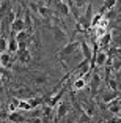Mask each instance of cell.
I'll return each mask as SVG.
<instances>
[{
  "mask_svg": "<svg viewBox=\"0 0 121 123\" xmlns=\"http://www.w3.org/2000/svg\"><path fill=\"white\" fill-rule=\"evenodd\" d=\"M79 46H80V41H69V43H66L60 51L57 52V57L61 58V60H68V58H71L72 55L77 52Z\"/></svg>",
  "mask_w": 121,
  "mask_h": 123,
  "instance_id": "1",
  "label": "cell"
},
{
  "mask_svg": "<svg viewBox=\"0 0 121 123\" xmlns=\"http://www.w3.org/2000/svg\"><path fill=\"white\" fill-rule=\"evenodd\" d=\"M33 96H35L33 90L30 87H27V85H19V87H16L14 92H13V98H17L19 101H22V99L29 101L30 98H33Z\"/></svg>",
  "mask_w": 121,
  "mask_h": 123,
  "instance_id": "2",
  "label": "cell"
},
{
  "mask_svg": "<svg viewBox=\"0 0 121 123\" xmlns=\"http://www.w3.org/2000/svg\"><path fill=\"white\" fill-rule=\"evenodd\" d=\"M50 29H52L53 40L57 41V43H61V41L66 40V32H64V27H61L60 24H53Z\"/></svg>",
  "mask_w": 121,
  "mask_h": 123,
  "instance_id": "3",
  "label": "cell"
},
{
  "mask_svg": "<svg viewBox=\"0 0 121 123\" xmlns=\"http://www.w3.org/2000/svg\"><path fill=\"white\" fill-rule=\"evenodd\" d=\"M24 30H25L24 18L21 16V11H17V13H16V18H14V21H13V24H11V32L19 33V32H24Z\"/></svg>",
  "mask_w": 121,
  "mask_h": 123,
  "instance_id": "4",
  "label": "cell"
},
{
  "mask_svg": "<svg viewBox=\"0 0 121 123\" xmlns=\"http://www.w3.org/2000/svg\"><path fill=\"white\" fill-rule=\"evenodd\" d=\"M101 74H98L96 71H93L91 73V77H90V80H88V85H90V90H91V93L93 95H96V92H98V88H99V85H101Z\"/></svg>",
  "mask_w": 121,
  "mask_h": 123,
  "instance_id": "5",
  "label": "cell"
},
{
  "mask_svg": "<svg viewBox=\"0 0 121 123\" xmlns=\"http://www.w3.org/2000/svg\"><path fill=\"white\" fill-rule=\"evenodd\" d=\"M53 6H55V10H57V13L60 16H69L71 14V11H69V6H68V2H53Z\"/></svg>",
  "mask_w": 121,
  "mask_h": 123,
  "instance_id": "6",
  "label": "cell"
},
{
  "mask_svg": "<svg viewBox=\"0 0 121 123\" xmlns=\"http://www.w3.org/2000/svg\"><path fill=\"white\" fill-rule=\"evenodd\" d=\"M32 80L36 84V85H44V84L49 80V76H47L46 73H41V71H38V73H33L32 76Z\"/></svg>",
  "mask_w": 121,
  "mask_h": 123,
  "instance_id": "7",
  "label": "cell"
},
{
  "mask_svg": "<svg viewBox=\"0 0 121 123\" xmlns=\"http://www.w3.org/2000/svg\"><path fill=\"white\" fill-rule=\"evenodd\" d=\"M6 120L11 123H25V117L21 111H16V112H10L6 115Z\"/></svg>",
  "mask_w": 121,
  "mask_h": 123,
  "instance_id": "8",
  "label": "cell"
},
{
  "mask_svg": "<svg viewBox=\"0 0 121 123\" xmlns=\"http://www.w3.org/2000/svg\"><path fill=\"white\" fill-rule=\"evenodd\" d=\"M16 57H17V60L21 62L22 65H25V63H30V60H32V52H30V49L17 51L16 52Z\"/></svg>",
  "mask_w": 121,
  "mask_h": 123,
  "instance_id": "9",
  "label": "cell"
},
{
  "mask_svg": "<svg viewBox=\"0 0 121 123\" xmlns=\"http://www.w3.org/2000/svg\"><path fill=\"white\" fill-rule=\"evenodd\" d=\"M80 109H82V111L90 117V118H93V117H94V114H96V107H94V103H93V101H85Z\"/></svg>",
  "mask_w": 121,
  "mask_h": 123,
  "instance_id": "10",
  "label": "cell"
},
{
  "mask_svg": "<svg viewBox=\"0 0 121 123\" xmlns=\"http://www.w3.org/2000/svg\"><path fill=\"white\" fill-rule=\"evenodd\" d=\"M116 98H120V92H112V90H109V92H104V93L101 95V99H102L105 104L112 103L113 99H116Z\"/></svg>",
  "mask_w": 121,
  "mask_h": 123,
  "instance_id": "11",
  "label": "cell"
},
{
  "mask_svg": "<svg viewBox=\"0 0 121 123\" xmlns=\"http://www.w3.org/2000/svg\"><path fill=\"white\" fill-rule=\"evenodd\" d=\"M107 109H109V112H110L112 115H118V114L121 112L120 98H116V99H113L112 103H109V104H107Z\"/></svg>",
  "mask_w": 121,
  "mask_h": 123,
  "instance_id": "12",
  "label": "cell"
},
{
  "mask_svg": "<svg viewBox=\"0 0 121 123\" xmlns=\"http://www.w3.org/2000/svg\"><path fill=\"white\" fill-rule=\"evenodd\" d=\"M38 14L41 16L43 19H46V21L52 19V11H50V8H47L46 5H44V2H43V5L39 6V10H38Z\"/></svg>",
  "mask_w": 121,
  "mask_h": 123,
  "instance_id": "13",
  "label": "cell"
},
{
  "mask_svg": "<svg viewBox=\"0 0 121 123\" xmlns=\"http://www.w3.org/2000/svg\"><path fill=\"white\" fill-rule=\"evenodd\" d=\"M11 2H0V21L11 11Z\"/></svg>",
  "mask_w": 121,
  "mask_h": 123,
  "instance_id": "14",
  "label": "cell"
},
{
  "mask_svg": "<svg viewBox=\"0 0 121 123\" xmlns=\"http://www.w3.org/2000/svg\"><path fill=\"white\" fill-rule=\"evenodd\" d=\"M110 43H112V33L110 32L104 33L102 36H99V38H98V44H101V46H109Z\"/></svg>",
  "mask_w": 121,
  "mask_h": 123,
  "instance_id": "15",
  "label": "cell"
},
{
  "mask_svg": "<svg viewBox=\"0 0 121 123\" xmlns=\"http://www.w3.org/2000/svg\"><path fill=\"white\" fill-rule=\"evenodd\" d=\"M112 46L116 47V49H121V33L120 32H115L112 35Z\"/></svg>",
  "mask_w": 121,
  "mask_h": 123,
  "instance_id": "16",
  "label": "cell"
},
{
  "mask_svg": "<svg viewBox=\"0 0 121 123\" xmlns=\"http://www.w3.org/2000/svg\"><path fill=\"white\" fill-rule=\"evenodd\" d=\"M41 5H43V2H27V10L30 13H36L38 14V10Z\"/></svg>",
  "mask_w": 121,
  "mask_h": 123,
  "instance_id": "17",
  "label": "cell"
},
{
  "mask_svg": "<svg viewBox=\"0 0 121 123\" xmlns=\"http://www.w3.org/2000/svg\"><path fill=\"white\" fill-rule=\"evenodd\" d=\"M16 41L17 43H22V41H30V35L27 32H19V33H16Z\"/></svg>",
  "mask_w": 121,
  "mask_h": 123,
  "instance_id": "18",
  "label": "cell"
},
{
  "mask_svg": "<svg viewBox=\"0 0 121 123\" xmlns=\"http://www.w3.org/2000/svg\"><path fill=\"white\" fill-rule=\"evenodd\" d=\"M17 111H21V112H24V111H33V109H32V106L29 104V101H25V99H22V101H19Z\"/></svg>",
  "mask_w": 121,
  "mask_h": 123,
  "instance_id": "19",
  "label": "cell"
},
{
  "mask_svg": "<svg viewBox=\"0 0 121 123\" xmlns=\"http://www.w3.org/2000/svg\"><path fill=\"white\" fill-rule=\"evenodd\" d=\"M85 87H86L85 79H75L74 80V90H83Z\"/></svg>",
  "mask_w": 121,
  "mask_h": 123,
  "instance_id": "20",
  "label": "cell"
},
{
  "mask_svg": "<svg viewBox=\"0 0 121 123\" xmlns=\"http://www.w3.org/2000/svg\"><path fill=\"white\" fill-rule=\"evenodd\" d=\"M110 68L115 69V71H120V69H121V60H118V58L110 60Z\"/></svg>",
  "mask_w": 121,
  "mask_h": 123,
  "instance_id": "21",
  "label": "cell"
},
{
  "mask_svg": "<svg viewBox=\"0 0 121 123\" xmlns=\"http://www.w3.org/2000/svg\"><path fill=\"white\" fill-rule=\"evenodd\" d=\"M109 87L112 88V92H120V87H118V82L115 79H109Z\"/></svg>",
  "mask_w": 121,
  "mask_h": 123,
  "instance_id": "22",
  "label": "cell"
},
{
  "mask_svg": "<svg viewBox=\"0 0 121 123\" xmlns=\"http://www.w3.org/2000/svg\"><path fill=\"white\" fill-rule=\"evenodd\" d=\"M115 16H116V10H115V8L104 13V19H112V18H115Z\"/></svg>",
  "mask_w": 121,
  "mask_h": 123,
  "instance_id": "23",
  "label": "cell"
},
{
  "mask_svg": "<svg viewBox=\"0 0 121 123\" xmlns=\"http://www.w3.org/2000/svg\"><path fill=\"white\" fill-rule=\"evenodd\" d=\"M104 123H121V120L118 118V117L112 115V117H109V118H105V120H104Z\"/></svg>",
  "mask_w": 121,
  "mask_h": 123,
  "instance_id": "24",
  "label": "cell"
},
{
  "mask_svg": "<svg viewBox=\"0 0 121 123\" xmlns=\"http://www.w3.org/2000/svg\"><path fill=\"white\" fill-rule=\"evenodd\" d=\"M86 5H88V2H80V0H77V2H74V6L77 8V10H80V8H85Z\"/></svg>",
  "mask_w": 121,
  "mask_h": 123,
  "instance_id": "25",
  "label": "cell"
},
{
  "mask_svg": "<svg viewBox=\"0 0 121 123\" xmlns=\"http://www.w3.org/2000/svg\"><path fill=\"white\" fill-rule=\"evenodd\" d=\"M29 123H43V118L41 117H32L30 120H27Z\"/></svg>",
  "mask_w": 121,
  "mask_h": 123,
  "instance_id": "26",
  "label": "cell"
},
{
  "mask_svg": "<svg viewBox=\"0 0 121 123\" xmlns=\"http://www.w3.org/2000/svg\"><path fill=\"white\" fill-rule=\"evenodd\" d=\"M115 58L121 60V49H116V51H115Z\"/></svg>",
  "mask_w": 121,
  "mask_h": 123,
  "instance_id": "27",
  "label": "cell"
},
{
  "mask_svg": "<svg viewBox=\"0 0 121 123\" xmlns=\"http://www.w3.org/2000/svg\"><path fill=\"white\" fill-rule=\"evenodd\" d=\"M2 93H3V88L0 87V103H2V99H3V95H2Z\"/></svg>",
  "mask_w": 121,
  "mask_h": 123,
  "instance_id": "28",
  "label": "cell"
},
{
  "mask_svg": "<svg viewBox=\"0 0 121 123\" xmlns=\"http://www.w3.org/2000/svg\"><path fill=\"white\" fill-rule=\"evenodd\" d=\"M2 82H3V77H2V76H0V84H2Z\"/></svg>",
  "mask_w": 121,
  "mask_h": 123,
  "instance_id": "29",
  "label": "cell"
},
{
  "mask_svg": "<svg viewBox=\"0 0 121 123\" xmlns=\"http://www.w3.org/2000/svg\"><path fill=\"white\" fill-rule=\"evenodd\" d=\"M118 118H120V120H121V112H120V114H118Z\"/></svg>",
  "mask_w": 121,
  "mask_h": 123,
  "instance_id": "30",
  "label": "cell"
},
{
  "mask_svg": "<svg viewBox=\"0 0 121 123\" xmlns=\"http://www.w3.org/2000/svg\"><path fill=\"white\" fill-rule=\"evenodd\" d=\"M3 123H11V122H8V120H6V122H3Z\"/></svg>",
  "mask_w": 121,
  "mask_h": 123,
  "instance_id": "31",
  "label": "cell"
},
{
  "mask_svg": "<svg viewBox=\"0 0 121 123\" xmlns=\"http://www.w3.org/2000/svg\"><path fill=\"white\" fill-rule=\"evenodd\" d=\"M0 27H2V21H0Z\"/></svg>",
  "mask_w": 121,
  "mask_h": 123,
  "instance_id": "32",
  "label": "cell"
}]
</instances>
